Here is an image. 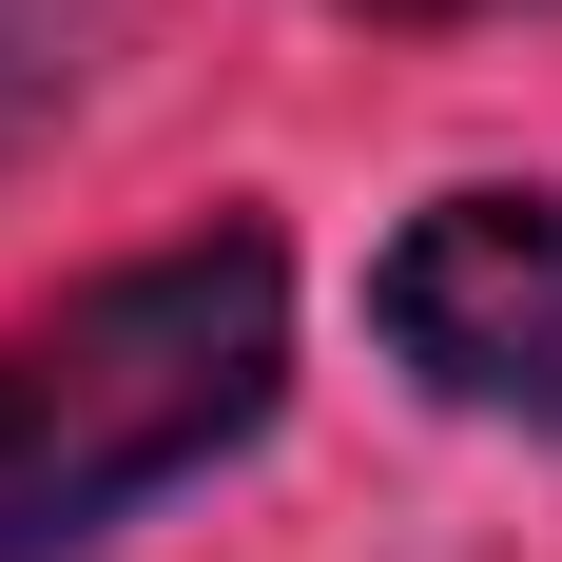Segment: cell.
<instances>
[{
  "instance_id": "cell-3",
  "label": "cell",
  "mask_w": 562,
  "mask_h": 562,
  "mask_svg": "<svg viewBox=\"0 0 562 562\" xmlns=\"http://www.w3.org/2000/svg\"><path fill=\"white\" fill-rule=\"evenodd\" d=\"M40 116H58V58H20V40H0V156H20Z\"/></svg>"
},
{
  "instance_id": "cell-2",
  "label": "cell",
  "mask_w": 562,
  "mask_h": 562,
  "mask_svg": "<svg viewBox=\"0 0 562 562\" xmlns=\"http://www.w3.org/2000/svg\"><path fill=\"white\" fill-rule=\"evenodd\" d=\"M369 330H389L407 389L562 447V194H447V214H407L389 272H369Z\"/></svg>"
},
{
  "instance_id": "cell-4",
  "label": "cell",
  "mask_w": 562,
  "mask_h": 562,
  "mask_svg": "<svg viewBox=\"0 0 562 562\" xmlns=\"http://www.w3.org/2000/svg\"><path fill=\"white\" fill-rule=\"evenodd\" d=\"M349 20H505V0H349Z\"/></svg>"
},
{
  "instance_id": "cell-1",
  "label": "cell",
  "mask_w": 562,
  "mask_h": 562,
  "mask_svg": "<svg viewBox=\"0 0 562 562\" xmlns=\"http://www.w3.org/2000/svg\"><path fill=\"white\" fill-rule=\"evenodd\" d=\"M272 389H291V252L252 214L20 311L0 330V562L116 543L136 505H175L194 465L252 447Z\"/></svg>"
}]
</instances>
